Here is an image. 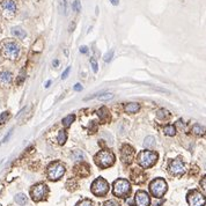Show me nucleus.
<instances>
[{
  "instance_id": "obj_1",
  "label": "nucleus",
  "mask_w": 206,
  "mask_h": 206,
  "mask_svg": "<svg viewBox=\"0 0 206 206\" xmlns=\"http://www.w3.org/2000/svg\"><path fill=\"white\" fill-rule=\"evenodd\" d=\"M95 163L102 168H109L115 163V154L109 149H102L95 155Z\"/></svg>"
},
{
  "instance_id": "obj_2",
  "label": "nucleus",
  "mask_w": 206,
  "mask_h": 206,
  "mask_svg": "<svg viewBox=\"0 0 206 206\" xmlns=\"http://www.w3.org/2000/svg\"><path fill=\"white\" fill-rule=\"evenodd\" d=\"M138 163L140 167H143L144 169L153 167L156 161H157V153L151 152V151H143L138 154Z\"/></svg>"
},
{
  "instance_id": "obj_3",
  "label": "nucleus",
  "mask_w": 206,
  "mask_h": 206,
  "mask_svg": "<svg viewBox=\"0 0 206 206\" xmlns=\"http://www.w3.org/2000/svg\"><path fill=\"white\" fill-rule=\"evenodd\" d=\"M131 192V184L128 180L119 178V180L115 181L113 183V195L116 197L125 198L128 197Z\"/></svg>"
},
{
  "instance_id": "obj_4",
  "label": "nucleus",
  "mask_w": 206,
  "mask_h": 206,
  "mask_svg": "<svg viewBox=\"0 0 206 206\" xmlns=\"http://www.w3.org/2000/svg\"><path fill=\"white\" fill-rule=\"evenodd\" d=\"M167 183L163 178H155L154 181L151 182L149 184V190L152 192V195L156 198H161L164 196V193L167 192Z\"/></svg>"
},
{
  "instance_id": "obj_5",
  "label": "nucleus",
  "mask_w": 206,
  "mask_h": 206,
  "mask_svg": "<svg viewBox=\"0 0 206 206\" xmlns=\"http://www.w3.org/2000/svg\"><path fill=\"white\" fill-rule=\"evenodd\" d=\"M92 192L97 197H104L109 192V183L102 177L96 178L92 184Z\"/></svg>"
},
{
  "instance_id": "obj_6",
  "label": "nucleus",
  "mask_w": 206,
  "mask_h": 206,
  "mask_svg": "<svg viewBox=\"0 0 206 206\" xmlns=\"http://www.w3.org/2000/svg\"><path fill=\"white\" fill-rule=\"evenodd\" d=\"M65 174V166L60 162H52L48 167V177L51 181L60 180Z\"/></svg>"
},
{
  "instance_id": "obj_7",
  "label": "nucleus",
  "mask_w": 206,
  "mask_h": 206,
  "mask_svg": "<svg viewBox=\"0 0 206 206\" xmlns=\"http://www.w3.org/2000/svg\"><path fill=\"white\" fill-rule=\"evenodd\" d=\"M2 53L6 58L10 60H15L20 53V46L15 42H5L1 46Z\"/></svg>"
},
{
  "instance_id": "obj_8",
  "label": "nucleus",
  "mask_w": 206,
  "mask_h": 206,
  "mask_svg": "<svg viewBox=\"0 0 206 206\" xmlns=\"http://www.w3.org/2000/svg\"><path fill=\"white\" fill-rule=\"evenodd\" d=\"M49 193V189L46 187V184L44 183H38L35 187H33V189L30 191V195L34 202H40L48 196Z\"/></svg>"
},
{
  "instance_id": "obj_9",
  "label": "nucleus",
  "mask_w": 206,
  "mask_h": 206,
  "mask_svg": "<svg viewBox=\"0 0 206 206\" xmlns=\"http://www.w3.org/2000/svg\"><path fill=\"white\" fill-rule=\"evenodd\" d=\"M188 204L189 206H204L205 205V197L202 192L197 190H192L188 193Z\"/></svg>"
},
{
  "instance_id": "obj_10",
  "label": "nucleus",
  "mask_w": 206,
  "mask_h": 206,
  "mask_svg": "<svg viewBox=\"0 0 206 206\" xmlns=\"http://www.w3.org/2000/svg\"><path fill=\"white\" fill-rule=\"evenodd\" d=\"M136 155V151L133 147H131L130 145H124L122 147V152H120V159L124 164H130L132 163L133 159Z\"/></svg>"
},
{
  "instance_id": "obj_11",
  "label": "nucleus",
  "mask_w": 206,
  "mask_h": 206,
  "mask_svg": "<svg viewBox=\"0 0 206 206\" xmlns=\"http://www.w3.org/2000/svg\"><path fill=\"white\" fill-rule=\"evenodd\" d=\"M168 169H169V172L174 176H182L185 172V166H184L182 160L175 159L170 162Z\"/></svg>"
},
{
  "instance_id": "obj_12",
  "label": "nucleus",
  "mask_w": 206,
  "mask_h": 206,
  "mask_svg": "<svg viewBox=\"0 0 206 206\" xmlns=\"http://www.w3.org/2000/svg\"><path fill=\"white\" fill-rule=\"evenodd\" d=\"M134 200H136L137 206H149L151 204V198L148 196V193L146 191H141V190L136 193Z\"/></svg>"
},
{
  "instance_id": "obj_13",
  "label": "nucleus",
  "mask_w": 206,
  "mask_h": 206,
  "mask_svg": "<svg viewBox=\"0 0 206 206\" xmlns=\"http://www.w3.org/2000/svg\"><path fill=\"white\" fill-rule=\"evenodd\" d=\"M1 7H2V10H4V14L6 16H12L14 15L15 10H16V5L13 0H4L1 2Z\"/></svg>"
},
{
  "instance_id": "obj_14",
  "label": "nucleus",
  "mask_w": 206,
  "mask_h": 206,
  "mask_svg": "<svg viewBox=\"0 0 206 206\" xmlns=\"http://www.w3.org/2000/svg\"><path fill=\"white\" fill-rule=\"evenodd\" d=\"M74 174L79 177H87L90 174V167L85 162H81L74 167Z\"/></svg>"
},
{
  "instance_id": "obj_15",
  "label": "nucleus",
  "mask_w": 206,
  "mask_h": 206,
  "mask_svg": "<svg viewBox=\"0 0 206 206\" xmlns=\"http://www.w3.org/2000/svg\"><path fill=\"white\" fill-rule=\"evenodd\" d=\"M146 178V175L145 172H143V169L140 168H133L132 172H131V180L133 181L136 184H140L143 183Z\"/></svg>"
},
{
  "instance_id": "obj_16",
  "label": "nucleus",
  "mask_w": 206,
  "mask_h": 206,
  "mask_svg": "<svg viewBox=\"0 0 206 206\" xmlns=\"http://www.w3.org/2000/svg\"><path fill=\"white\" fill-rule=\"evenodd\" d=\"M12 82V73L8 71L0 72V86L7 87Z\"/></svg>"
},
{
  "instance_id": "obj_17",
  "label": "nucleus",
  "mask_w": 206,
  "mask_h": 206,
  "mask_svg": "<svg viewBox=\"0 0 206 206\" xmlns=\"http://www.w3.org/2000/svg\"><path fill=\"white\" fill-rule=\"evenodd\" d=\"M97 116L100 117V119H101L102 123H105V122L110 120V112H109V110L107 108H104V107L101 108L100 110H97Z\"/></svg>"
},
{
  "instance_id": "obj_18",
  "label": "nucleus",
  "mask_w": 206,
  "mask_h": 206,
  "mask_svg": "<svg viewBox=\"0 0 206 206\" xmlns=\"http://www.w3.org/2000/svg\"><path fill=\"white\" fill-rule=\"evenodd\" d=\"M124 109H125V111L128 112V113H136L137 111H139V109H140V104L139 103H128V104H125V107H124Z\"/></svg>"
},
{
  "instance_id": "obj_19",
  "label": "nucleus",
  "mask_w": 206,
  "mask_h": 206,
  "mask_svg": "<svg viewBox=\"0 0 206 206\" xmlns=\"http://www.w3.org/2000/svg\"><path fill=\"white\" fill-rule=\"evenodd\" d=\"M12 34H13V36H15L20 40H23L26 37V31L20 27H13L12 28Z\"/></svg>"
},
{
  "instance_id": "obj_20",
  "label": "nucleus",
  "mask_w": 206,
  "mask_h": 206,
  "mask_svg": "<svg viewBox=\"0 0 206 206\" xmlns=\"http://www.w3.org/2000/svg\"><path fill=\"white\" fill-rule=\"evenodd\" d=\"M156 117L160 120L168 119L170 117V113H169L168 110H166V109H160V110H157V112H156Z\"/></svg>"
},
{
  "instance_id": "obj_21",
  "label": "nucleus",
  "mask_w": 206,
  "mask_h": 206,
  "mask_svg": "<svg viewBox=\"0 0 206 206\" xmlns=\"http://www.w3.org/2000/svg\"><path fill=\"white\" fill-rule=\"evenodd\" d=\"M14 200H15V203L16 204H19V205H26L27 204V197L25 193H17L16 196H15V198H14Z\"/></svg>"
},
{
  "instance_id": "obj_22",
  "label": "nucleus",
  "mask_w": 206,
  "mask_h": 206,
  "mask_svg": "<svg viewBox=\"0 0 206 206\" xmlns=\"http://www.w3.org/2000/svg\"><path fill=\"white\" fill-rule=\"evenodd\" d=\"M66 140H67V133H66V131H64V130L59 131L58 137H57L58 144H59V145H64V144L66 143Z\"/></svg>"
},
{
  "instance_id": "obj_23",
  "label": "nucleus",
  "mask_w": 206,
  "mask_h": 206,
  "mask_svg": "<svg viewBox=\"0 0 206 206\" xmlns=\"http://www.w3.org/2000/svg\"><path fill=\"white\" fill-rule=\"evenodd\" d=\"M155 145V138L152 136H148L146 137L145 141H144V147L145 148H153Z\"/></svg>"
},
{
  "instance_id": "obj_24",
  "label": "nucleus",
  "mask_w": 206,
  "mask_h": 206,
  "mask_svg": "<svg viewBox=\"0 0 206 206\" xmlns=\"http://www.w3.org/2000/svg\"><path fill=\"white\" fill-rule=\"evenodd\" d=\"M163 132L164 134L169 136V137H174L176 134V128L174 125H167L164 129H163Z\"/></svg>"
},
{
  "instance_id": "obj_25",
  "label": "nucleus",
  "mask_w": 206,
  "mask_h": 206,
  "mask_svg": "<svg viewBox=\"0 0 206 206\" xmlns=\"http://www.w3.org/2000/svg\"><path fill=\"white\" fill-rule=\"evenodd\" d=\"M74 120H75V116H74V115H69V116H66V117L63 119V125H64L65 128H69L71 124H72Z\"/></svg>"
},
{
  "instance_id": "obj_26",
  "label": "nucleus",
  "mask_w": 206,
  "mask_h": 206,
  "mask_svg": "<svg viewBox=\"0 0 206 206\" xmlns=\"http://www.w3.org/2000/svg\"><path fill=\"white\" fill-rule=\"evenodd\" d=\"M192 133L196 134V136H203L204 134V128L199 124H195L192 126Z\"/></svg>"
},
{
  "instance_id": "obj_27",
  "label": "nucleus",
  "mask_w": 206,
  "mask_h": 206,
  "mask_svg": "<svg viewBox=\"0 0 206 206\" xmlns=\"http://www.w3.org/2000/svg\"><path fill=\"white\" fill-rule=\"evenodd\" d=\"M77 187H78V184L74 180H69V182H67V184H66V188H67L69 191H74V190L77 189Z\"/></svg>"
},
{
  "instance_id": "obj_28",
  "label": "nucleus",
  "mask_w": 206,
  "mask_h": 206,
  "mask_svg": "<svg viewBox=\"0 0 206 206\" xmlns=\"http://www.w3.org/2000/svg\"><path fill=\"white\" fill-rule=\"evenodd\" d=\"M72 157H73L74 160H77V161H81V160L84 159V153H82L81 151H74V152L72 153Z\"/></svg>"
},
{
  "instance_id": "obj_29",
  "label": "nucleus",
  "mask_w": 206,
  "mask_h": 206,
  "mask_svg": "<svg viewBox=\"0 0 206 206\" xmlns=\"http://www.w3.org/2000/svg\"><path fill=\"white\" fill-rule=\"evenodd\" d=\"M9 118V112L8 111H4L1 115H0V125H2V124H5L6 122H7V119Z\"/></svg>"
},
{
  "instance_id": "obj_30",
  "label": "nucleus",
  "mask_w": 206,
  "mask_h": 206,
  "mask_svg": "<svg viewBox=\"0 0 206 206\" xmlns=\"http://www.w3.org/2000/svg\"><path fill=\"white\" fill-rule=\"evenodd\" d=\"M112 97H113V95L110 94V93H107V94L100 95L99 96V100H101V101H108V100H111Z\"/></svg>"
},
{
  "instance_id": "obj_31",
  "label": "nucleus",
  "mask_w": 206,
  "mask_h": 206,
  "mask_svg": "<svg viewBox=\"0 0 206 206\" xmlns=\"http://www.w3.org/2000/svg\"><path fill=\"white\" fill-rule=\"evenodd\" d=\"M77 206H93V202L89 199H84L80 203H78Z\"/></svg>"
},
{
  "instance_id": "obj_32",
  "label": "nucleus",
  "mask_w": 206,
  "mask_h": 206,
  "mask_svg": "<svg viewBox=\"0 0 206 206\" xmlns=\"http://www.w3.org/2000/svg\"><path fill=\"white\" fill-rule=\"evenodd\" d=\"M72 8L74 9L75 12H80V10H81V5H80V1H79V0H75V1L73 2Z\"/></svg>"
},
{
  "instance_id": "obj_33",
  "label": "nucleus",
  "mask_w": 206,
  "mask_h": 206,
  "mask_svg": "<svg viewBox=\"0 0 206 206\" xmlns=\"http://www.w3.org/2000/svg\"><path fill=\"white\" fill-rule=\"evenodd\" d=\"M112 56H113V51H112V50H110L109 52H107L105 56H104V61H105V63H109V61L112 59Z\"/></svg>"
},
{
  "instance_id": "obj_34",
  "label": "nucleus",
  "mask_w": 206,
  "mask_h": 206,
  "mask_svg": "<svg viewBox=\"0 0 206 206\" xmlns=\"http://www.w3.org/2000/svg\"><path fill=\"white\" fill-rule=\"evenodd\" d=\"M90 65H92L93 71L96 73V72H97V69H99V66H97V63H96V60H95L94 58H92V59H90Z\"/></svg>"
},
{
  "instance_id": "obj_35",
  "label": "nucleus",
  "mask_w": 206,
  "mask_h": 206,
  "mask_svg": "<svg viewBox=\"0 0 206 206\" xmlns=\"http://www.w3.org/2000/svg\"><path fill=\"white\" fill-rule=\"evenodd\" d=\"M104 206H119V205H118L117 202H115V200H108V202L104 203Z\"/></svg>"
},
{
  "instance_id": "obj_36",
  "label": "nucleus",
  "mask_w": 206,
  "mask_h": 206,
  "mask_svg": "<svg viewBox=\"0 0 206 206\" xmlns=\"http://www.w3.org/2000/svg\"><path fill=\"white\" fill-rule=\"evenodd\" d=\"M69 71H71V67H67V69L64 71V73L61 74V79H63V80L67 78V75H69Z\"/></svg>"
},
{
  "instance_id": "obj_37",
  "label": "nucleus",
  "mask_w": 206,
  "mask_h": 206,
  "mask_svg": "<svg viewBox=\"0 0 206 206\" xmlns=\"http://www.w3.org/2000/svg\"><path fill=\"white\" fill-rule=\"evenodd\" d=\"M176 125H177L178 128H181V129H184V128H185V124H184V122H182V120H177Z\"/></svg>"
},
{
  "instance_id": "obj_38",
  "label": "nucleus",
  "mask_w": 206,
  "mask_h": 206,
  "mask_svg": "<svg viewBox=\"0 0 206 206\" xmlns=\"http://www.w3.org/2000/svg\"><path fill=\"white\" fill-rule=\"evenodd\" d=\"M74 90H75V92H81V90H82V86H81L80 84H77V85L74 86Z\"/></svg>"
},
{
  "instance_id": "obj_39",
  "label": "nucleus",
  "mask_w": 206,
  "mask_h": 206,
  "mask_svg": "<svg viewBox=\"0 0 206 206\" xmlns=\"http://www.w3.org/2000/svg\"><path fill=\"white\" fill-rule=\"evenodd\" d=\"M12 133H13V131L10 130V131H9V133H8V136H6V137H5V138H4V139H2V143H6V141L8 140V138L10 137V136H12Z\"/></svg>"
},
{
  "instance_id": "obj_40",
  "label": "nucleus",
  "mask_w": 206,
  "mask_h": 206,
  "mask_svg": "<svg viewBox=\"0 0 206 206\" xmlns=\"http://www.w3.org/2000/svg\"><path fill=\"white\" fill-rule=\"evenodd\" d=\"M87 51H88V48H87V46H85V45L80 48V52H82V53H86Z\"/></svg>"
},
{
  "instance_id": "obj_41",
  "label": "nucleus",
  "mask_w": 206,
  "mask_h": 206,
  "mask_svg": "<svg viewBox=\"0 0 206 206\" xmlns=\"http://www.w3.org/2000/svg\"><path fill=\"white\" fill-rule=\"evenodd\" d=\"M23 79H25V75H23V73L20 75V78H19V80H17V84H21L22 81H23Z\"/></svg>"
},
{
  "instance_id": "obj_42",
  "label": "nucleus",
  "mask_w": 206,
  "mask_h": 206,
  "mask_svg": "<svg viewBox=\"0 0 206 206\" xmlns=\"http://www.w3.org/2000/svg\"><path fill=\"white\" fill-rule=\"evenodd\" d=\"M110 2H111L112 5L117 6V5H118V2H119V0H110Z\"/></svg>"
},
{
  "instance_id": "obj_43",
  "label": "nucleus",
  "mask_w": 206,
  "mask_h": 206,
  "mask_svg": "<svg viewBox=\"0 0 206 206\" xmlns=\"http://www.w3.org/2000/svg\"><path fill=\"white\" fill-rule=\"evenodd\" d=\"M58 64H59V61H58V60H53V66H54V67H57V66H58Z\"/></svg>"
},
{
  "instance_id": "obj_44",
  "label": "nucleus",
  "mask_w": 206,
  "mask_h": 206,
  "mask_svg": "<svg viewBox=\"0 0 206 206\" xmlns=\"http://www.w3.org/2000/svg\"><path fill=\"white\" fill-rule=\"evenodd\" d=\"M50 85H51V81L49 80V81L46 82V85H45V87H46V88H49V87H50Z\"/></svg>"
},
{
  "instance_id": "obj_45",
  "label": "nucleus",
  "mask_w": 206,
  "mask_h": 206,
  "mask_svg": "<svg viewBox=\"0 0 206 206\" xmlns=\"http://www.w3.org/2000/svg\"><path fill=\"white\" fill-rule=\"evenodd\" d=\"M205 178H203V188H204V189H205Z\"/></svg>"
}]
</instances>
